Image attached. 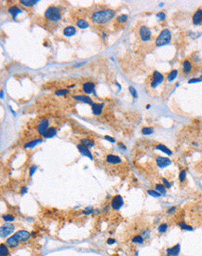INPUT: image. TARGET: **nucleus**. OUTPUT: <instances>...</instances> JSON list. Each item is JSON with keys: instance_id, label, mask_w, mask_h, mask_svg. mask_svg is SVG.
<instances>
[{"instance_id": "55", "label": "nucleus", "mask_w": 202, "mask_h": 256, "mask_svg": "<svg viewBox=\"0 0 202 256\" xmlns=\"http://www.w3.org/2000/svg\"><path fill=\"white\" fill-rule=\"evenodd\" d=\"M150 106H151L150 105H148L146 106V108H147V109H149V108H150Z\"/></svg>"}, {"instance_id": "32", "label": "nucleus", "mask_w": 202, "mask_h": 256, "mask_svg": "<svg viewBox=\"0 0 202 256\" xmlns=\"http://www.w3.org/2000/svg\"><path fill=\"white\" fill-rule=\"evenodd\" d=\"M77 27H79L81 29H85V28L89 27V23L86 20L80 19V20H78L77 21Z\"/></svg>"}, {"instance_id": "43", "label": "nucleus", "mask_w": 202, "mask_h": 256, "mask_svg": "<svg viewBox=\"0 0 202 256\" xmlns=\"http://www.w3.org/2000/svg\"><path fill=\"white\" fill-rule=\"evenodd\" d=\"M156 18H158V21H164L166 19V14L164 13L163 11H159V12H158L156 13Z\"/></svg>"}, {"instance_id": "2", "label": "nucleus", "mask_w": 202, "mask_h": 256, "mask_svg": "<svg viewBox=\"0 0 202 256\" xmlns=\"http://www.w3.org/2000/svg\"><path fill=\"white\" fill-rule=\"evenodd\" d=\"M171 41V32L169 29H163L156 38V47H163L170 44Z\"/></svg>"}, {"instance_id": "24", "label": "nucleus", "mask_w": 202, "mask_h": 256, "mask_svg": "<svg viewBox=\"0 0 202 256\" xmlns=\"http://www.w3.org/2000/svg\"><path fill=\"white\" fill-rule=\"evenodd\" d=\"M145 239H144L143 237H142L141 234H139V235H135L133 236L132 237V242L134 243V244H139V245H142L144 243Z\"/></svg>"}, {"instance_id": "34", "label": "nucleus", "mask_w": 202, "mask_h": 256, "mask_svg": "<svg viewBox=\"0 0 202 256\" xmlns=\"http://www.w3.org/2000/svg\"><path fill=\"white\" fill-rule=\"evenodd\" d=\"M141 235H142V237H143L145 240L149 239H150V237H151V231H150V229L145 228V229H144V230H142Z\"/></svg>"}, {"instance_id": "15", "label": "nucleus", "mask_w": 202, "mask_h": 256, "mask_svg": "<svg viewBox=\"0 0 202 256\" xmlns=\"http://www.w3.org/2000/svg\"><path fill=\"white\" fill-rule=\"evenodd\" d=\"M106 161L110 164H119L122 162V159L115 155H108L106 157Z\"/></svg>"}, {"instance_id": "4", "label": "nucleus", "mask_w": 202, "mask_h": 256, "mask_svg": "<svg viewBox=\"0 0 202 256\" xmlns=\"http://www.w3.org/2000/svg\"><path fill=\"white\" fill-rule=\"evenodd\" d=\"M139 36L140 38L143 42H148L151 40L152 38V33L151 30L145 25H142L139 29Z\"/></svg>"}, {"instance_id": "38", "label": "nucleus", "mask_w": 202, "mask_h": 256, "mask_svg": "<svg viewBox=\"0 0 202 256\" xmlns=\"http://www.w3.org/2000/svg\"><path fill=\"white\" fill-rule=\"evenodd\" d=\"M128 15L127 14H122V15H119L117 18V21H118L119 23H125L127 21H128Z\"/></svg>"}, {"instance_id": "52", "label": "nucleus", "mask_w": 202, "mask_h": 256, "mask_svg": "<svg viewBox=\"0 0 202 256\" xmlns=\"http://www.w3.org/2000/svg\"><path fill=\"white\" fill-rule=\"evenodd\" d=\"M193 145H195V146H199V143H197V142H194V143H193Z\"/></svg>"}, {"instance_id": "53", "label": "nucleus", "mask_w": 202, "mask_h": 256, "mask_svg": "<svg viewBox=\"0 0 202 256\" xmlns=\"http://www.w3.org/2000/svg\"><path fill=\"white\" fill-rule=\"evenodd\" d=\"M3 97H4V91L1 90V99H3Z\"/></svg>"}, {"instance_id": "44", "label": "nucleus", "mask_w": 202, "mask_h": 256, "mask_svg": "<svg viewBox=\"0 0 202 256\" xmlns=\"http://www.w3.org/2000/svg\"><path fill=\"white\" fill-rule=\"evenodd\" d=\"M69 93V90H56L55 94L58 95V96H62V95H66Z\"/></svg>"}, {"instance_id": "22", "label": "nucleus", "mask_w": 202, "mask_h": 256, "mask_svg": "<svg viewBox=\"0 0 202 256\" xmlns=\"http://www.w3.org/2000/svg\"><path fill=\"white\" fill-rule=\"evenodd\" d=\"M21 11H22V10L20 8H18L17 6H12V7H10V8L9 9V12L10 15L12 16L13 19H16L17 15H18L19 13H21Z\"/></svg>"}, {"instance_id": "39", "label": "nucleus", "mask_w": 202, "mask_h": 256, "mask_svg": "<svg viewBox=\"0 0 202 256\" xmlns=\"http://www.w3.org/2000/svg\"><path fill=\"white\" fill-rule=\"evenodd\" d=\"M2 219L4 221L9 222H13L15 220V217L12 214H4V215H2Z\"/></svg>"}, {"instance_id": "35", "label": "nucleus", "mask_w": 202, "mask_h": 256, "mask_svg": "<svg viewBox=\"0 0 202 256\" xmlns=\"http://www.w3.org/2000/svg\"><path fill=\"white\" fill-rule=\"evenodd\" d=\"M42 143V140L41 139H36V140H35V141H31V142H29V143H27L24 145V148H31V147H34V146H36L37 143Z\"/></svg>"}, {"instance_id": "10", "label": "nucleus", "mask_w": 202, "mask_h": 256, "mask_svg": "<svg viewBox=\"0 0 202 256\" xmlns=\"http://www.w3.org/2000/svg\"><path fill=\"white\" fill-rule=\"evenodd\" d=\"M156 165H158V168H161V169L166 168V167L170 166L171 164L170 159H169L168 157H159V155L156 157Z\"/></svg>"}, {"instance_id": "12", "label": "nucleus", "mask_w": 202, "mask_h": 256, "mask_svg": "<svg viewBox=\"0 0 202 256\" xmlns=\"http://www.w3.org/2000/svg\"><path fill=\"white\" fill-rule=\"evenodd\" d=\"M192 23L194 25H199L202 23V9H199L193 14Z\"/></svg>"}, {"instance_id": "13", "label": "nucleus", "mask_w": 202, "mask_h": 256, "mask_svg": "<svg viewBox=\"0 0 202 256\" xmlns=\"http://www.w3.org/2000/svg\"><path fill=\"white\" fill-rule=\"evenodd\" d=\"M77 149L79 150V152L80 153L83 155H85V157H89V159H93V157H92V154H91V152L89 150V148L87 147V146H85V145H83V144H77Z\"/></svg>"}, {"instance_id": "29", "label": "nucleus", "mask_w": 202, "mask_h": 256, "mask_svg": "<svg viewBox=\"0 0 202 256\" xmlns=\"http://www.w3.org/2000/svg\"><path fill=\"white\" fill-rule=\"evenodd\" d=\"M38 2L37 0H20V4L24 7H31Z\"/></svg>"}, {"instance_id": "47", "label": "nucleus", "mask_w": 202, "mask_h": 256, "mask_svg": "<svg viewBox=\"0 0 202 256\" xmlns=\"http://www.w3.org/2000/svg\"><path fill=\"white\" fill-rule=\"evenodd\" d=\"M202 79L201 78H191L188 80V84H192V83H199L201 82Z\"/></svg>"}, {"instance_id": "45", "label": "nucleus", "mask_w": 202, "mask_h": 256, "mask_svg": "<svg viewBox=\"0 0 202 256\" xmlns=\"http://www.w3.org/2000/svg\"><path fill=\"white\" fill-rule=\"evenodd\" d=\"M161 181H162V184H163V185H164V186H165L167 189H169V188H170V187H171V184H170V182L166 179V178H162Z\"/></svg>"}, {"instance_id": "3", "label": "nucleus", "mask_w": 202, "mask_h": 256, "mask_svg": "<svg viewBox=\"0 0 202 256\" xmlns=\"http://www.w3.org/2000/svg\"><path fill=\"white\" fill-rule=\"evenodd\" d=\"M44 16L46 19L50 21H58L62 19V13L57 7L55 6H50L45 11Z\"/></svg>"}, {"instance_id": "14", "label": "nucleus", "mask_w": 202, "mask_h": 256, "mask_svg": "<svg viewBox=\"0 0 202 256\" xmlns=\"http://www.w3.org/2000/svg\"><path fill=\"white\" fill-rule=\"evenodd\" d=\"M73 99L77 100V101L83 102V103H88V105H92L93 103H94L92 100L89 98V97H88L87 95H74L73 96Z\"/></svg>"}, {"instance_id": "48", "label": "nucleus", "mask_w": 202, "mask_h": 256, "mask_svg": "<svg viewBox=\"0 0 202 256\" xmlns=\"http://www.w3.org/2000/svg\"><path fill=\"white\" fill-rule=\"evenodd\" d=\"M104 139L105 140H107V141H109V142H111V143H115V140L114 139V138H112V137H110V136H104Z\"/></svg>"}, {"instance_id": "33", "label": "nucleus", "mask_w": 202, "mask_h": 256, "mask_svg": "<svg viewBox=\"0 0 202 256\" xmlns=\"http://www.w3.org/2000/svg\"><path fill=\"white\" fill-rule=\"evenodd\" d=\"M147 194L149 196H153V198H160V196H162L159 192L156 191V189H148V190H147Z\"/></svg>"}, {"instance_id": "23", "label": "nucleus", "mask_w": 202, "mask_h": 256, "mask_svg": "<svg viewBox=\"0 0 202 256\" xmlns=\"http://www.w3.org/2000/svg\"><path fill=\"white\" fill-rule=\"evenodd\" d=\"M77 30L74 26H67L66 28L63 29V35L66 36H72L74 35H76Z\"/></svg>"}, {"instance_id": "5", "label": "nucleus", "mask_w": 202, "mask_h": 256, "mask_svg": "<svg viewBox=\"0 0 202 256\" xmlns=\"http://www.w3.org/2000/svg\"><path fill=\"white\" fill-rule=\"evenodd\" d=\"M164 80V76L162 75L161 73H159L158 71H155L153 73L152 76V79H151V83L150 86L152 88H156V87L160 85Z\"/></svg>"}, {"instance_id": "30", "label": "nucleus", "mask_w": 202, "mask_h": 256, "mask_svg": "<svg viewBox=\"0 0 202 256\" xmlns=\"http://www.w3.org/2000/svg\"><path fill=\"white\" fill-rule=\"evenodd\" d=\"M168 229H169V225H168L167 222H163V224H160L158 226V232L160 233V234L166 233L168 231Z\"/></svg>"}, {"instance_id": "16", "label": "nucleus", "mask_w": 202, "mask_h": 256, "mask_svg": "<svg viewBox=\"0 0 202 256\" xmlns=\"http://www.w3.org/2000/svg\"><path fill=\"white\" fill-rule=\"evenodd\" d=\"M6 244H7V246L9 247V248H10V249H14V248H16V247L19 246V244H20V242H19V241H18L16 239H15V237H14L13 236H11V237H9V239H7Z\"/></svg>"}, {"instance_id": "19", "label": "nucleus", "mask_w": 202, "mask_h": 256, "mask_svg": "<svg viewBox=\"0 0 202 256\" xmlns=\"http://www.w3.org/2000/svg\"><path fill=\"white\" fill-rule=\"evenodd\" d=\"M103 108V103H93L92 105V113L95 116H99L102 113V110Z\"/></svg>"}, {"instance_id": "21", "label": "nucleus", "mask_w": 202, "mask_h": 256, "mask_svg": "<svg viewBox=\"0 0 202 256\" xmlns=\"http://www.w3.org/2000/svg\"><path fill=\"white\" fill-rule=\"evenodd\" d=\"M177 225H178L179 227H180L182 230H184V231L191 232V231H193V230H194V227H193V226H191V225H188V224H186V222H185V221L179 222L178 224H177Z\"/></svg>"}, {"instance_id": "9", "label": "nucleus", "mask_w": 202, "mask_h": 256, "mask_svg": "<svg viewBox=\"0 0 202 256\" xmlns=\"http://www.w3.org/2000/svg\"><path fill=\"white\" fill-rule=\"evenodd\" d=\"M181 252V245L177 243L174 246L168 248L166 250V256H179Z\"/></svg>"}, {"instance_id": "51", "label": "nucleus", "mask_w": 202, "mask_h": 256, "mask_svg": "<svg viewBox=\"0 0 202 256\" xmlns=\"http://www.w3.org/2000/svg\"><path fill=\"white\" fill-rule=\"evenodd\" d=\"M118 146L121 148L122 150H126V146L123 143H118Z\"/></svg>"}, {"instance_id": "42", "label": "nucleus", "mask_w": 202, "mask_h": 256, "mask_svg": "<svg viewBox=\"0 0 202 256\" xmlns=\"http://www.w3.org/2000/svg\"><path fill=\"white\" fill-rule=\"evenodd\" d=\"M176 210H177V207L176 206H171V207H170L169 209L166 210V213L169 214V215H171V214H173V213L176 212Z\"/></svg>"}, {"instance_id": "41", "label": "nucleus", "mask_w": 202, "mask_h": 256, "mask_svg": "<svg viewBox=\"0 0 202 256\" xmlns=\"http://www.w3.org/2000/svg\"><path fill=\"white\" fill-rule=\"evenodd\" d=\"M94 209L92 207H88L83 210V214L85 215H89V214H94Z\"/></svg>"}, {"instance_id": "50", "label": "nucleus", "mask_w": 202, "mask_h": 256, "mask_svg": "<svg viewBox=\"0 0 202 256\" xmlns=\"http://www.w3.org/2000/svg\"><path fill=\"white\" fill-rule=\"evenodd\" d=\"M115 241H117V240H115V239H111V237H110V239H107V244L108 245H113V244L115 243Z\"/></svg>"}, {"instance_id": "6", "label": "nucleus", "mask_w": 202, "mask_h": 256, "mask_svg": "<svg viewBox=\"0 0 202 256\" xmlns=\"http://www.w3.org/2000/svg\"><path fill=\"white\" fill-rule=\"evenodd\" d=\"M15 230V225L12 224H9V222H7L5 225H2L1 227H0V233H1V237H7L10 236L11 234L14 232Z\"/></svg>"}, {"instance_id": "1", "label": "nucleus", "mask_w": 202, "mask_h": 256, "mask_svg": "<svg viewBox=\"0 0 202 256\" xmlns=\"http://www.w3.org/2000/svg\"><path fill=\"white\" fill-rule=\"evenodd\" d=\"M115 11L112 9H103L99 11H95L92 13L91 20L95 23L98 24H104L112 20V18L115 16Z\"/></svg>"}, {"instance_id": "54", "label": "nucleus", "mask_w": 202, "mask_h": 256, "mask_svg": "<svg viewBox=\"0 0 202 256\" xmlns=\"http://www.w3.org/2000/svg\"><path fill=\"white\" fill-rule=\"evenodd\" d=\"M103 39H105V38H106V35H105V34H104V33H103Z\"/></svg>"}, {"instance_id": "56", "label": "nucleus", "mask_w": 202, "mask_h": 256, "mask_svg": "<svg viewBox=\"0 0 202 256\" xmlns=\"http://www.w3.org/2000/svg\"><path fill=\"white\" fill-rule=\"evenodd\" d=\"M199 78H201V79H202V75L200 76V77H199Z\"/></svg>"}, {"instance_id": "49", "label": "nucleus", "mask_w": 202, "mask_h": 256, "mask_svg": "<svg viewBox=\"0 0 202 256\" xmlns=\"http://www.w3.org/2000/svg\"><path fill=\"white\" fill-rule=\"evenodd\" d=\"M21 195H24V194H26V193H27V191H28V188L26 187V186H23V187H21Z\"/></svg>"}, {"instance_id": "7", "label": "nucleus", "mask_w": 202, "mask_h": 256, "mask_svg": "<svg viewBox=\"0 0 202 256\" xmlns=\"http://www.w3.org/2000/svg\"><path fill=\"white\" fill-rule=\"evenodd\" d=\"M110 205H111L112 209H113L114 210H118L121 209L123 205H124V200H123L121 196L117 195V196H115L113 198H112Z\"/></svg>"}, {"instance_id": "20", "label": "nucleus", "mask_w": 202, "mask_h": 256, "mask_svg": "<svg viewBox=\"0 0 202 256\" xmlns=\"http://www.w3.org/2000/svg\"><path fill=\"white\" fill-rule=\"evenodd\" d=\"M156 149L163 152V153L167 154L168 155H171L173 154V153H172V151H171V150L170 149V148H168V147L165 145V144H162V143L158 144V145L156 146Z\"/></svg>"}, {"instance_id": "26", "label": "nucleus", "mask_w": 202, "mask_h": 256, "mask_svg": "<svg viewBox=\"0 0 202 256\" xmlns=\"http://www.w3.org/2000/svg\"><path fill=\"white\" fill-rule=\"evenodd\" d=\"M0 254H1V256H9V247L7 246V244L2 243L0 245Z\"/></svg>"}, {"instance_id": "25", "label": "nucleus", "mask_w": 202, "mask_h": 256, "mask_svg": "<svg viewBox=\"0 0 202 256\" xmlns=\"http://www.w3.org/2000/svg\"><path fill=\"white\" fill-rule=\"evenodd\" d=\"M177 76H178V70H177V69L171 70V71H170L169 74H168L167 80L169 81V82H171V81H173L175 78H176Z\"/></svg>"}, {"instance_id": "36", "label": "nucleus", "mask_w": 202, "mask_h": 256, "mask_svg": "<svg viewBox=\"0 0 202 256\" xmlns=\"http://www.w3.org/2000/svg\"><path fill=\"white\" fill-rule=\"evenodd\" d=\"M154 132V128L152 127H144L142 129V133L144 135H151Z\"/></svg>"}, {"instance_id": "46", "label": "nucleus", "mask_w": 202, "mask_h": 256, "mask_svg": "<svg viewBox=\"0 0 202 256\" xmlns=\"http://www.w3.org/2000/svg\"><path fill=\"white\" fill-rule=\"evenodd\" d=\"M36 170H37V166H36V165H33V166L30 167V170H29L30 177H32L34 174H35V172H36Z\"/></svg>"}, {"instance_id": "37", "label": "nucleus", "mask_w": 202, "mask_h": 256, "mask_svg": "<svg viewBox=\"0 0 202 256\" xmlns=\"http://www.w3.org/2000/svg\"><path fill=\"white\" fill-rule=\"evenodd\" d=\"M186 180V170H183L180 172V173H179V181H180V183L183 184L185 183Z\"/></svg>"}, {"instance_id": "28", "label": "nucleus", "mask_w": 202, "mask_h": 256, "mask_svg": "<svg viewBox=\"0 0 202 256\" xmlns=\"http://www.w3.org/2000/svg\"><path fill=\"white\" fill-rule=\"evenodd\" d=\"M80 143H81V144H83V145L87 146L88 148L89 147H93V146L95 145L94 141H92L91 139H81L80 140Z\"/></svg>"}, {"instance_id": "18", "label": "nucleus", "mask_w": 202, "mask_h": 256, "mask_svg": "<svg viewBox=\"0 0 202 256\" xmlns=\"http://www.w3.org/2000/svg\"><path fill=\"white\" fill-rule=\"evenodd\" d=\"M192 69H193V66H192L191 62H190L189 60H185L184 62H183V72H184L185 74L191 73Z\"/></svg>"}, {"instance_id": "40", "label": "nucleus", "mask_w": 202, "mask_h": 256, "mask_svg": "<svg viewBox=\"0 0 202 256\" xmlns=\"http://www.w3.org/2000/svg\"><path fill=\"white\" fill-rule=\"evenodd\" d=\"M129 90H130V94L132 95V97L134 99H137L138 98V93H137V90H135V88L132 87V86H130L129 87Z\"/></svg>"}, {"instance_id": "31", "label": "nucleus", "mask_w": 202, "mask_h": 256, "mask_svg": "<svg viewBox=\"0 0 202 256\" xmlns=\"http://www.w3.org/2000/svg\"><path fill=\"white\" fill-rule=\"evenodd\" d=\"M155 189L158 192H159L161 195H166V193H167V188L164 186L163 184H156L155 186Z\"/></svg>"}, {"instance_id": "27", "label": "nucleus", "mask_w": 202, "mask_h": 256, "mask_svg": "<svg viewBox=\"0 0 202 256\" xmlns=\"http://www.w3.org/2000/svg\"><path fill=\"white\" fill-rule=\"evenodd\" d=\"M56 133H57V129L55 128H50L43 137H45V138H52V137H54L56 135Z\"/></svg>"}, {"instance_id": "17", "label": "nucleus", "mask_w": 202, "mask_h": 256, "mask_svg": "<svg viewBox=\"0 0 202 256\" xmlns=\"http://www.w3.org/2000/svg\"><path fill=\"white\" fill-rule=\"evenodd\" d=\"M95 90V85L94 83L92 82H86L83 84V90L84 92H86L87 94H91Z\"/></svg>"}, {"instance_id": "11", "label": "nucleus", "mask_w": 202, "mask_h": 256, "mask_svg": "<svg viewBox=\"0 0 202 256\" xmlns=\"http://www.w3.org/2000/svg\"><path fill=\"white\" fill-rule=\"evenodd\" d=\"M48 129V121L47 119H42L39 122L38 126H37V131H38V133L41 136H44V134L47 132Z\"/></svg>"}, {"instance_id": "8", "label": "nucleus", "mask_w": 202, "mask_h": 256, "mask_svg": "<svg viewBox=\"0 0 202 256\" xmlns=\"http://www.w3.org/2000/svg\"><path fill=\"white\" fill-rule=\"evenodd\" d=\"M13 237L16 239L19 242H26L27 240L30 239V237H31V234H30L28 231H26V230H20V231H18L17 233H15Z\"/></svg>"}]
</instances>
